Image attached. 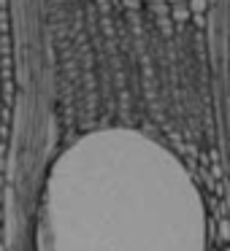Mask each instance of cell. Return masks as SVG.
<instances>
[{
  "label": "cell",
  "instance_id": "6da1fadb",
  "mask_svg": "<svg viewBox=\"0 0 230 251\" xmlns=\"http://www.w3.org/2000/svg\"><path fill=\"white\" fill-rule=\"evenodd\" d=\"M33 251H208L206 202L163 141L95 127L46 168Z\"/></svg>",
  "mask_w": 230,
  "mask_h": 251
}]
</instances>
